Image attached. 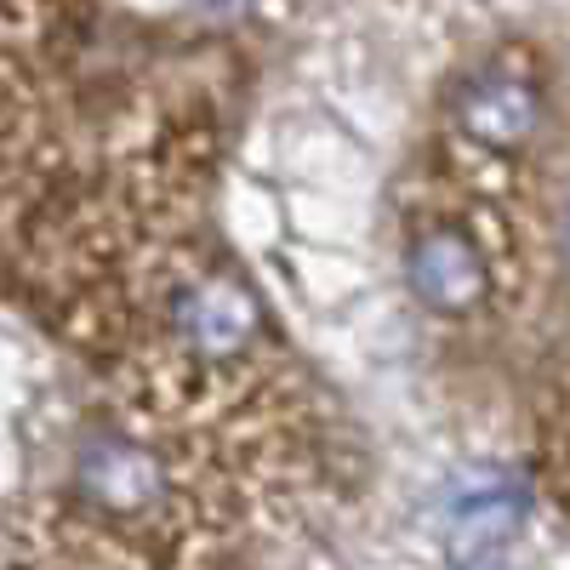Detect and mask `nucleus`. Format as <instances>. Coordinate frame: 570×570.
I'll list each match as a JSON object with an SVG mask.
<instances>
[{
    "mask_svg": "<svg viewBox=\"0 0 570 570\" xmlns=\"http://www.w3.org/2000/svg\"><path fill=\"white\" fill-rule=\"evenodd\" d=\"M166 337L188 365L223 371V365H240L257 348L263 308L234 274L195 268L166 292Z\"/></svg>",
    "mask_w": 570,
    "mask_h": 570,
    "instance_id": "f257e3e1",
    "label": "nucleus"
},
{
    "mask_svg": "<svg viewBox=\"0 0 570 570\" xmlns=\"http://www.w3.org/2000/svg\"><path fill=\"white\" fill-rule=\"evenodd\" d=\"M451 126H456L468 155L513 160V155L531 149V137L542 126V91H537L531 75H519L513 63H485V69H473L456 86Z\"/></svg>",
    "mask_w": 570,
    "mask_h": 570,
    "instance_id": "f03ea898",
    "label": "nucleus"
},
{
    "mask_svg": "<svg viewBox=\"0 0 570 570\" xmlns=\"http://www.w3.org/2000/svg\"><path fill=\"white\" fill-rule=\"evenodd\" d=\"M80 491L98 513L142 525V519H155L171 502V473L149 445H137L126 434H98L80 451Z\"/></svg>",
    "mask_w": 570,
    "mask_h": 570,
    "instance_id": "7ed1b4c3",
    "label": "nucleus"
},
{
    "mask_svg": "<svg viewBox=\"0 0 570 570\" xmlns=\"http://www.w3.org/2000/svg\"><path fill=\"white\" fill-rule=\"evenodd\" d=\"M405 279H411V292L434 314L456 320V314H473L485 303V292H491V257H485V246L473 240L468 228L428 223L411 240V252H405Z\"/></svg>",
    "mask_w": 570,
    "mask_h": 570,
    "instance_id": "20e7f679",
    "label": "nucleus"
}]
</instances>
